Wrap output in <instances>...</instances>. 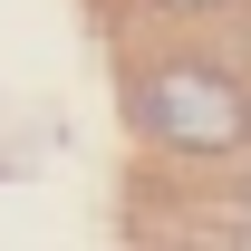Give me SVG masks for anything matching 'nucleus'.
Listing matches in <instances>:
<instances>
[{"label":"nucleus","instance_id":"nucleus-1","mask_svg":"<svg viewBox=\"0 0 251 251\" xmlns=\"http://www.w3.org/2000/svg\"><path fill=\"white\" fill-rule=\"evenodd\" d=\"M135 126L164 155H242L251 145V97L213 58H164L135 77Z\"/></svg>","mask_w":251,"mask_h":251},{"label":"nucleus","instance_id":"nucleus-2","mask_svg":"<svg viewBox=\"0 0 251 251\" xmlns=\"http://www.w3.org/2000/svg\"><path fill=\"white\" fill-rule=\"evenodd\" d=\"M164 10H222V0H164Z\"/></svg>","mask_w":251,"mask_h":251},{"label":"nucleus","instance_id":"nucleus-3","mask_svg":"<svg viewBox=\"0 0 251 251\" xmlns=\"http://www.w3.org/2000/svg\"><path fill=\"white\" fill-rule=\"evenodd\" d=\"M242 242H251V222H242Z\"/></svg>","mask_w":251,"mask_h":251}]
</instances>
